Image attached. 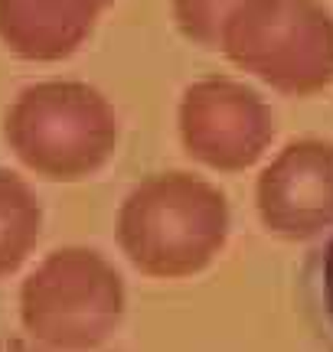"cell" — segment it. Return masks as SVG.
<instances>
[{"instance_id":"6","label":"cell","mask_w":333,"mask_h":352,"mask_svg":"<svg viewBox=\"0 0 333 352\" xmlns=\"http://www.w3.org/2000/svg\"><path fill=\"white\" fill-rule=\"evenodd\" d=\"M43 303L56 336L65 342H95L121 316V277L95 252H59L43 277Z\"/></svg>"},{"instance_id":"3","label":"cell","mask_w":333,"mask_h":352,"mask_svg":"<svg viewBox=\"0 0 333 352\" xmlns=\"http://www.w3.org/2000/svg\"><path fill=\"white\" fill-rule=\"evenodd\" d=\"M275 111L255 88L209 78L193 85L180 104V134L190 157L213 170L239 173L255 166L275 140Z\"/></svg>"},{"instance_id":"5","label":"cell","mask_w":333,"mask_h":352,"mask_svg":"<svg viewBox=\"0 0 333 352\" xmlns=\"http://www.w3.org/2000/svg\"><path fill=\"white\" fill-rule=\"evenodd\" d=\"M33 140L39 144V164L59 179L85 176L111 157L118 140V118L111 104L82 85L50 88L36 104Z\"/></svg>"},{"instance_id":"7","label":"cell","mask_w":333,"mask_h":352,"mask_svg":"<svg viewBox=\"0 0 333 352\" xmlns=\"http://www.w3.org/2000/svg\"><path fill=\"white\" fill-rule=\"evenodd\" d=\"M252 0H177V16L183 30L200 43H216L222 26L229 23L235 10H242Z\"/></svg>"},{"instance_id":"1","label":"cell","mask_w":333,"mask_h":352,"mask_svg":"<svg viewBox=\"0 0 333 352\" xmlns=\"http://www.w3.org/2000/svg\"><path fill=\"white\" fill-rule=\"evenodd\" d=\"M229 235L226 196L190 173L144 179L118 215V239L144 274L186 277L203 271Z\"/></svg>"},{"instance_id":"4","label":"cell","mask_w":333,"mask_h":352,"mask_svg":"<svg viewBox=\"0 0 333 352\" xmlns=\"http://www.w3.org/2000/svg\"><path fill=\"white\" fill-rule=\"evenodd\" d=\"M261 226L288 241H310L333 228V140L297 138L271 157L255 183Z\"/></svg>"},{"instance_id":"8","label":"cell","mask_w":333,"mask_h":352,"mask_svg":"<svg viewBox=\"0 0 333 352\" xmlns=\"http://www.w3.org/2000/svg\"><path fill=\"white\" fill-rule=\"evenodd\" d=\"M321 294H323V314L333 327V239L323 248V261H321Z\"/></svg>"},{"instance_id":"2","label":"cell","mask_w":333,"mask_h":352,"mask_svg":"<svg viewBox=\"0 0 333 352\" xmlns=\"http://www.w3.org/2000/svg\"><path fill=\"white\" fill-rule=\"evenodd\" d=\"M232 63L291 98L333 85V10L317 0H252L222 26Z\"/></svg>"}]
</instances>
